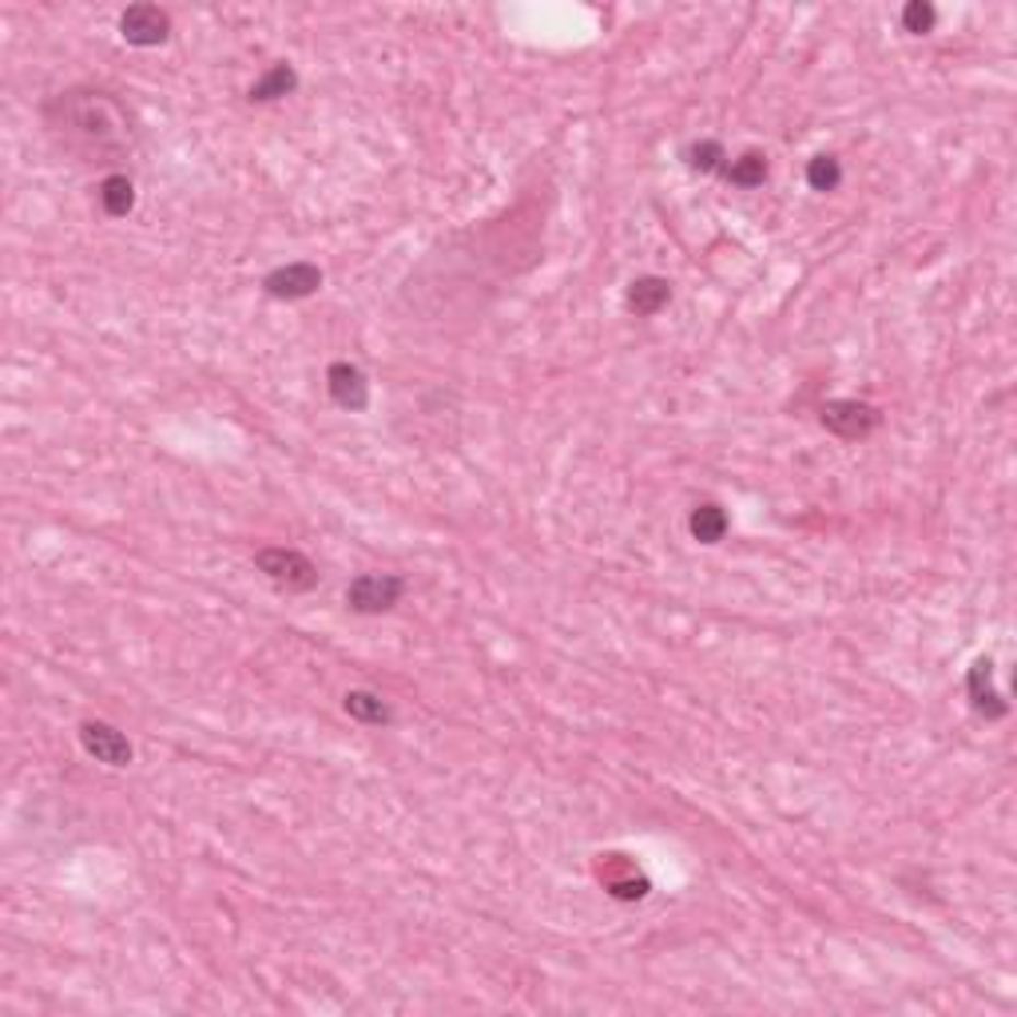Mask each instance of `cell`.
Instances as JSON below:
<instances>
[{
	"label": "cell",
	"mask_w": 1017,
	"mask_h": 1017,
	"mask_svg": "<svg viewBox=\"0 0 1017 1017\" xmlns=\"http://www.w3.org/2000/svg\"><path fill=\"white\" fill-rule=\"evenodd\" d=\"M80 744H84V752L95 764H104V767H127L136 759L132 739H127L120 727L108 724V720H84V724H80Z\"/></svg>",
	"instance_id": "obj_5"
},
{
	"label": "cell",
	"mask_w": 1017,
	"mask_h": 1017,
	"mask_svg": "<svg viewBox=\"0 0 1017 1017\" xmlns=\"http://www.w3.org/2000/svg\"><path fill=\"white\" fill-rule=\"evenodd\" d=\"M965 692H970L974 712L986 715V720H1002V715L1009 712V703L1002 700V692L994 688V664H990L986 656L974 660V668L965 671Z\"/></svg>",
	"instance_id": "obj_8"
},
{
	"label": "cell",
	"mask_w": 1017,
	"mask_h": 1017,
	"mask_svg": "<svg viewBox=\"0 0 1017 1017\" xmlns=\"http://www.w3.org/2000/svg\"><path fill=\"white\" fill-rule=\"evenodd\" d=\"M326 394L347 414H362L370 406V382L354 362H330V370H326Z\"/></svg>",
	"instance_id": "obj_7"
},
{
	"label": "cell",
	"mask_w": 1017,
	"mask_h": 1017,
	"mask_svg": "<svg viewBox=\"0 0 1017 1017\" xmlns=\"http://www.w3.org/2000/svg\"><path fill=\"white\" fill-rule=\"evenodd\" d=\"M294 88H298V72H294L286 60H279V64H271V68H267V72H262L259 80L251 84V100H255V104H274V100L291 95Z\"/></svg>",
	"instance_id": "obj_12"
},
{
	"label": "cell",
	"mask_w": 1017,
	"mask_h": 1017,
	"mask_svg": "<svg viewBox=\"0 0 1017 1017\" xmlns=\"http://www.w3.org/2000/svg\"><path fill=\"white\" fill-rule=\"evenodd\" d=\"M727 529H732V521H727L724 505H715V501L696 505L692 517H688V533H692L700 545H720L727 536Z\"/></svg>",
	"instance_id": "obj_10"
},
{
	"label": "cell",
	"mask_w": 1017,
	"mask_h": 1017,
	"mask_svg": "<svg viewBox=\"0 0 1017 1017\" xmlns=\"http://www.w3.org/2000/svg\"><path fill=\"white\" fill-rule=\"evenodd\" d=\"M406 592V580L398 573H362V577L350 580L347 588V604L358 617H382L402 600Z\"/></svg>",
	"instance_id": "obj_2"
},
{
	"label": "cell",
	"mask_w": 1017,
	"mask_h": 1017,
	"mask_svg": "<svg viewBox=\"0 0 1017 1017\" xmlns=\"http://www.w3.org/2000/svg\"><path fill=\"white\" fill-rule=\"evenodd\" d=\"M100 207L112 219H127L132 207H136V183L127 176H104V183H100Z\"/></svg>",
	"instance_id": "obj_14"
},
{
	"label": "cell",
	"mask_w": 1017,
	"mask_h": 1017,
	"mask_svg": "<svg viewBox=\"0 0 1017 1017\" xmlns=\"http://www.w3.org/2000/svg\"><path fill=\"white\" fill-rule=\"evenodd\" d=\"M255 568H259L271 585L286 588V592H306V588L318 585L315 561L306 553H298V549H283V545L259 549V553H255Z\"/></svg>",
	"instance_id": "obj_1"
},
{
	"label": "cell",
	"mask_w": 1017,
	"mask_h": 1017,
	"mask_svg": "<svg viewBox=\"0 0 1017 1017\" xmlns=\"http://www.w3.org/2000/svg\"><path fill=\"white\" fill-rule=\"evenodd\" d=\"M934 24H938V9H934L930 0H911L902 9V29L911 32V36H926V32H934Z\"/></svg>",
	"instance_id": "obj_18"
},
{
	"label": "cell",
	"mask_w": 1017,
	"mask_h": 1017,
	"mask_svg": "<svg viewBox=\"0 0 1017 1017\" xmlns=\"http://www.w3.org/2000/svg\"><path fill=\"white\" fill-rule=\"evenodd\" d=\"M767 156L764 151H756V147H747L744 156H735V159H727V168H724V179L732 183V188H739V191H756V188H764L767 183Z\"/></svg>",
	"instance_id": "obj_11"
},
{
	"label": "cell",
	"mask_w": 1017,
	"mask_h": 1017,
	"mask_svg": "<svg viewBox=\"0 0 1017 1017\" xmlns=\"http://www.w3.org/2000/svg\"><path fill=\"white\" fill-rule=\"evenodd\" d=\"M120 36L132 48H159L171 36V16L159 4H127L120 12Z\"/></svg>",
	"instance_id": "obj_4"
},
{
	"label": "cell",
	"mask_w": 1017,
	"mask_h": 1017,
	"mask_svg": "<svg viewBox=\"0 0 1017 1017\" xmlns=\"http://www.w3.org/2000/svg\"><path fill=\"white\" fill-rule=\"evenodd\" d=\"M668 303H671V283L660 279V274H640V279L629 283V294H624V306L640 318L660 315Z\"/></svg>",
	"instance_id": "obj_9"
},
{
	"label": "cell",
	"mask_w": 1017,
	"mask_h": 1017,
	"mask_svg": "<svg viewBox=\"0 0 1017 1017\" xmlns=\"http://www.w3.org/2000/svg\"><path fill=\"white\" fill-rule=\"evenodd\" d=\"M879 409L859 398H835L823 406V426L843 441H862L879 430Z\"/></svg>",
	"instance_id": "obj_3"
},
{
	"label": "cell",
	"mask_w": 1017,
	"mask_h": 1017,
	"mask_svg": "<svg viewBox=\"0 0 1017 1017\" xmlns=\"http://www.w3.org/2000/svg\"><path fill=\"white\" fill-rule=\"evenodd\" d=\"M839 183H843V163H839V159L827 156V151H823V156H815V159H807V188L811 191H823V195H827V191H835Z\"/></svg>",
	"instance_id": "obj_16"
},
{
	"label": "cell",
	"mask_w": 1017,
	"mask_h": 1017,
	"mask_svg": "<svg viewBox=\"0 0 1017 1017\" xmlns=\"http://www.w3.org/2000/svg\"><path fill=\"white\" fill-rule=\"evenodd\" d=\"M604 891H609L617 902H640L644 894L652 891V882L644 879V874H636V871H629V874H609V879H604Z\"/></svg>",
	"instance_id": "obj_17"
},
{
	"label": "cell",
	"mask_w": 1017,
	"mask_h": 1017,
	"mask_svg": "<svg viewBox=\"0 0 1017 1017\" xmlns=\"http://www.w3.org/2000/svg\"><path fill=\"white\" fill-rule=\"evenodd\" d=\"M323 286V271L315 262H286V267H274L267 279H262V291L279 298V303H298V298H310V294Z\"/></svg>",
	"instance_id": "obj_6"
},
{
	"label": "cell",
	"mask_w": 1017,
	"mask_h": 1017,
	"mask_svg": "<svg viewBox=\"0 0 1017 1017\" xmlns=\"http://www.w3.org/2000/svg\"><path fill=\"white\" fill-rule=\"evenodd\" d=\"M683 156H688V168L700 171V176H715V171H724L727 159H732L720 139H700V144H692Z\"/></svg>",
	"instance_id": "obj_15"
},
{
	"label": "cell",
	"mask_w": 1017,
	"mask_h": 1017,
	"mask_svg": "<svg viewBox=\"0 0 1017 1017\" xmlns=\"http://www.w3.org/2000/svg\"><path fill=\"white\" fill-rule=\"evenodd\" d=\"M342 708H347L350 720H358V724H370V727H382L394 720V712H389V703L382 700V696L366 692V688H354V692L342 696Z\"/></svg>",
	"instance_id": "obj_13"
}]
</instances>
